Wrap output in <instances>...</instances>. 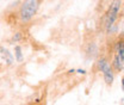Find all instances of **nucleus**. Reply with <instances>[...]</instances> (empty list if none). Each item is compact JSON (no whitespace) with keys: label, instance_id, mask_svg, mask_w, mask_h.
Wrapping results in <instances>:
<instances>
[{"label":"nucleus","instance_id":"7ed1b4c3","mask_svg":"<svg viewBox=\"0 0 124 105\" xmlns=\"http://www.w3.org/2000/svg\"><path fill=\"white\" fill-rule=\"evenodd\" d=\"M98 68L104 73L105 81H106L108 84H111V82L113 81V74H112V71H111V68H110V65L108 63V61L105 60V59L99 60V62H98Z\"/></svg>","mask_w":124,"mask_h":105},{"label":"nucleus","instance_id":"423d86ee","mask_svg":"<svg viewBox=\"0 0 124 105\" xmlns=\"http://www.w3.org/2000/svg\"><path fill=\"white\" fill-rule=\"evenodd\" d=\"M122 86H123V91H124V78H123V80H122Z\"/></svg>","mask_w":124,"mask_h":105},{"label":"nucleus","instance_id":"39448f33","mask_svg":"<svg viewBox=\"0 0 124 105\" xmlns=\"http://www.w3.org/2000/svg\"><path fill=\"white\" fill-rule=\"evenodd\" d=\"M16 51H17V53H16V54H17V59H18V60H22V54H20V48H19V47H17V48H16Z\"/></svg>","mask_w":124,"mask_h":105},{"label":"nucleus","instance_id":"20e7f679","mask_svg":"<svg viewBox=\"0 0 124 105\" xmlns=\"http://www.w3.org/2000/svg\"><path fill=\"white\" fill-rule=\"evenodd\" d=\"M116 57H118L124 65V42H118L116 49Z\"/></svg>","mask_w":124,"mask_h":105},{"label":"nucleus","instance_id":"f257e3e1","mask_svg":"<svg viewBox=\"0 0 124 105\" xmlns=\"http://www.w3.org/2000/svg\"><path fill=\"white\" fill-rule=\"evenodd\" d=\"M38 7V2L35 1V0H29V1H25L22 6V10H20V16H22V19L23 20H29L32 16L36 13V10Z\"/></svg>","mask_w":124,"mask_h":105},{"label":"nucleus","instance_id":"f03ea898","mask_svg":"<svg viewBox=\"0 0 124 105\" xmlns=\"http://www.w3.org/2000/svg\"><path fill=\"white\" fill-rule=\"evenodd\" d=\"M121 8V1H113L108 8V16H106V28L108 30L112 26V24L115 23V20L117 19V16Z\"/></svg>","mask_w":124,"mask_h":105}]
</instances>
